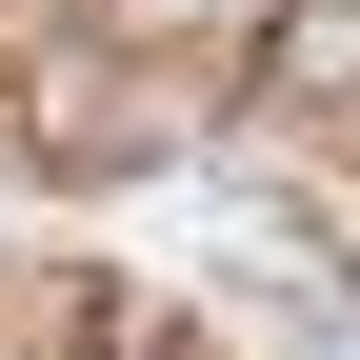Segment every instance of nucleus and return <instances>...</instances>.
Here are the masks:
<instances>
[{"label":"nucleus","mask_w":360,"mask_h":360,"mask_svg":"<svg viewBox=\"0 0 360 360\" xmlns=\"http://www.w3.org/2000/svg\"><path fill=\"white\" fill-rule=\"evenodd\" d=\"M240 80H260V101H281V120H300V141H321L340 180H360V0H281Z\"/></svg>","instance_id":"obj_1"}]
</instances>
